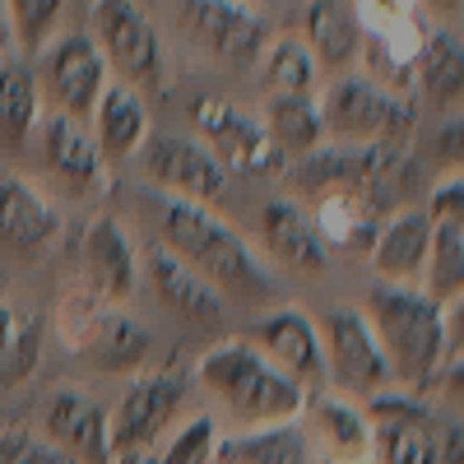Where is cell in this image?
<instances>
[{"instance_id":"37","label":"cell","mask_w":464,"mask_h":464,"mask_svg":"<svg viewBox=\"0 0 464 464\" xmlns=\"http://www.w3.org/2000/svg\"><path fill=\"white\" fill-rule=\"evenodd\" d=\"M24 446H28V437H24V432H5V437H0V464H14Z\"/></svg>"},{"instance_id":"15","label":"cell","mask_w":464,"mask_h":464,"mask_svg":"<svg viewBox=\"0 0 464 464\" xmlns=\"http://www.w3.org/2000/svg\"><path fill=\"white\" fill-rule=\"evenodd\" d=\"M306 446H316L330 464H372V422L343 395H306Z\"/></svg>"},{"instance_id":"27","label":"cell","mask_w":464,"mask_h":464,"mask_svg":"<svg viewBox=\"0 0 464 464\" xmlns=\"http://www.w3.org/2000/svg\"><path fill=\"white\" fill-rule=\"evenodd\" d=\"M265 135L279 153H312L325 140V121H321V102L312 93H288V98H269L265 111Z\"/></svg>"},{"instance_id":"6","label":"cell","mask_w":464,"mask_h":464,"mask_svg":"<svg viewBox=\"0 0 464 464\" xmlns=\"http://www.w3.org/2000/svg\"><path fill=\"white\" fill-rule=\"evenodd\" d=\"M321 330V358H325V376H334L339 391L348 395H381V391H391V367H385V353H381V343L362 316V306H330L325 321L316 325Z\"/></svg>"},{"instance_id":"25","label":"cell","mask_w":464,"mask_h":464,"mask_svg":"<svg viewBox=\"0 0 464 464\" xmlns=\"http://www.w3.org/2000/svg\"><path fill=\"white\" fill-rule=\"evenodd\" d=\"M306 52L316 56V65L325 70H343L348 61H358L362 47V24L343 0H312L306 5Z\"/></svg>"},{"instance_id":"28","label":"cell","mask_w":464,"mask_h":464,"mask_svg":"<svg viewBox=\"0 0 464 464\" xmlns=\"http://www.w3.org/2000/svg\"><path fill=\"white\" fill-rule=\"evenodd\" d=\"M43 362V321L0 302V391L24 385Z\"/></svg>"},{"instance_id":"17","label":"cell","mask_w":464,"mask_h":464,"mask_svg":"<svg viewBox=\"0 0 464 464\" xmlns=\"http://www.w3.org/2000/svg\"><path fill=\"white\" fill-rule=\"evenodd\" d=\"M260 242L269 260H279L284 269H297V275H325L330 269V251L321 242V232L288 200H269L260 209Z\"/></svg>"},{"instance_id":"11","label":"cell","mask_w":464,"mask_h":464,"mask_svg":"<svg viewBox=\"0 0 464 464\" xmlns=\"http://www.w3.org/2000/svg\"><path fill=\"white\" fill-rule=\"evenodd\" d=\"M70 312H80V330H65L70 343H80L84 353L102 367V372H130L149 358L153 348V334L116 302H102L98 293L93 297H70L65 302Z\"/></svg>"},{"instance_id":"3","label":"cell","mask_w":464,"mask_h":464,"mask_svg":"<svg viewBox=\"0 0 464 464\" xmlns=\"http://www.w3.org/2000/svg\"><path fill=\"white\" fill-rule=\"evenodd\" d=\"M196 381L227 409L242 428H275V422H297L306 404V385L284 376L256 343L227 339L200 358Z\"/></svg>"},{"instance_id":"35","label":"cell","mask_w":464,"mask_h":464,"mask_svg":"<svg viewBox=\"0 0 464 464\" xmlns=\"http://www.w3.org/2000/svg\"><path fill=\"white\" fill-rule=\"evenodd\" d=\"M428 218H464V177L450 172L446 181H437L432 190V205H428Z\"/></svg>"},{"instance_id":"31","label":"cell","mask_w":464,"mask_h":464,"mask_svg":"<svg viewBox=\"0 0 464 464\" xmlns=\"http://www.w3.org/2000/svg\"><path fill=\"white\" fill-rule=\"evenodd\" d=\"M413 74L422 93H432L437 102H459V84H464V52H459V33L455 28H437L428 43L413 56Z\"/></svg>"},{"instance_id":"34","label":"cell","mask_w":464,"mask_h":464,"mask_svg":"<svg viewBox=\"0 0 464 464\" xmlns=\"http://www.w3.org/2000/svg\"><path fill=\"white\" fill-rule=\"evenodd\" d=\"M214 446H218L214 418H190L186 428L172 437V446L163 450L159 464H214Z\"/></svg>"},{"instance_id":"2","label":"cell","mask_w":464,"mask_h":464,"mask_svg":"<svg viewBox=\"0 0 464 464\" xmlns=\"http://www.w3.org/2000/svg\"><path fill=\"white\" fill-rule=\"evenodd\" d=\"M159 232L163 242L186 269L214 288V293H237V297H265L275 288V279L260 269V260L246 251V242L232 232L218 214H209L205 205H190L177 196H159Z\"/></svg>"},{"instance_id":"14","label":"cell","mask_w":464,"mask_h":464,"mask_svg":"<svg viewBox=\"0 0 464 464\" xmlns=\"http://www.w3.org/2000/svg\"><path fill=\"white\" fill-rule=\"evenodd\" d=\"M256 348L275 362L284 376H293L297 385H312L325 376V358H321V330L302 306H279L265 321L251 325Z\"/></svg>"},{"instance_id":"19","label":"cell","mask_w":464,"mask_h":464,"mask_svg":"<svg viewBox=\"0 0 464 464\" xmlns=\"http://www.w3.org/2000/svg\"><path fill=\"white\" fill-rule=\"evenodd\" d=\"M43 159L52 168V177L74 190V196H89V190L102 186V153L93 144V135L84 130V121H74V116L56 111L47 116V126H43Z\"/></svg>"},{"instance_id":"1","label":"cell","mask_w":464,"mask_h":464,"mask_svg":"<svg viewBox=\"0 0 464 464\" xmlns=\"http://www.w3.org/2000/svg\"><path fill=\"white\" fill-rule=\"evenodd\" d=\"M367 325L404 395H428L446 367V306L413 284H376L367 293Z\"/></svg>"},{"instance_id":"9","label":"cell","mask_w":464,"mask_h":464,"mask_svg":"<svg viewBox=\"0 0 464 464\" xmlns=\"http://www.w3.org/2000/svg\"><path fill=\"white\" fill-rule=\"evenodd\" d=\"M367 422L376 464H441V422L418 395H372Z\"/></svg>"},{"instance_id":"10","label":"cell","mask_w":464,"mask_h":464,"mask_svg":"<svg viewBox=\"0 0 464 464\" xmlns=\"http://www.w3.org/2000/svg\"><path fill=\"white\" fill-rule=\"evenodd\" d=\"M140 153H144V172L159 181L168 196L190 200V205H205V209L214 200H223L227 168L214 159L200 140H190V135H149L140 144Z\"/></svg>"},{"instance_id":"29","label":"cell","mask_w":464,"mask_h":464,"mask_svg":"<svg viewBox=\"0 0 464 464\" xmlns=\"http://www.w3.org/2000/svg\"><path fill=\"white\" fill-rule=\"evenodd\" d=\"M321 80V65L316 56L306 52L302 37H269L265 52H260V84L275 93V98H288V93H312Z\"/></svg>"},{"instance_id":"13","label":"cell","mask_w":464,"mask_h":464,"mask_svg":"<svg viewBox=\"0 0 464 464\" xmlns=\"http://www.w3.org/2000/svg\"><path fill=\"white\" fill-rule=\"evenodd\" d=\"M181 395H186V385L172 372H149L130 381V391L121 395V409H116V422L107 428L111 450L121 455V450H140L149 441H159L181 409Z\"/></svg>"},{"instance_id":"32","label":"cell","mask_w":464,"mask_h":464,"mask_svg":"<svg viewBox=\"0 0 464 464\" xmlns=\"http://www.w3.org/2000/svg\"><path fill=\"white\" fill-rule=\"evenodd\" d=\"M37 121V74L24 61L0 65V140L24 144Z\"/></svg>"},{"instance_id":"22","label":"cell","mask_w":464,"mask_h":464,"mask_svg":"<svg viewBox=\"0 0 464 464\" xmlns=\"http://www.w3.org/2000/svg\"><path fill=\"white\" fill-rule=\"evenodd\" d=\"M325 251H372V237L381 227L376 200L367 196L362 186H330L321 190V205H316V223Z\"/></svg>"},{"instance_id":"16","label":"cell","mask_w":464,"mask_h":464,"mask_svg":"<svg viewBox=\"0 0 464 464\" xmlns=\"http://www.w3.org/2000/svg\"><path fill=\"white\" fill-rule=\"evenodd\" d=\"M47 446H56L65 459H84V464H102L111 455V437H107V413L98 400H89L84 391H61L47 413Z\"/></svg>"},{"instance_id":"24","label":"cell","mask_w":464,"mask_h":464,"mask_svg":"<svg viewBox=\"0 0 464 464\" xmlns=\"http://www.w3.org/2000/svg\"><path fill=\"white\" fill-rule=\"evenodd\" d=\"M56 227H61L56 209L37 196L28 181H19V177L0 181V242H5L10 251L33 256V251L52 246Z\"/></svg>"},{"instance_id":"12","label":"cell","mask_w":464,"mask_h":464,"mask_svg":"<svg viewBox=\"0 0 464 464\" xmlns=\"http://www.w3.org/2000/svg\"><path fill=\"white\" fill-rule=\"evenodd\" d=\"M43 84L56 111L74 116V121L93 116V102L107 89V61L89 33H65L43 52Z\"/></svg>"},{"instance_id":"21","label":"cell","mask_w":464,"mask_h":464,"mask_svg":"<svg viewBox=\"0 0 464 464\" xmlns=\"http://www.w3.org/2000/svg\"><path fill=\"white\" fill-rule=\"evenodd\" d=\"M428 242H432V218L422 209H404L385 227H376L367 260L385 284H413L428 265Z\"/></svg>"},{"instance_id":"38","label":"cell","mask_w":464,"mask_h":464,"mask_svg":"<svg viewBox=\"0 0 464 464\" xmlns=\"http://www.w3.org/2000/svg\"><path fill=\"white\" fill-rule=\"evenodd\" d=\"M437 14H459V0H428Z\"/></svg>"},{"instance_id":"7","label":"cell","mask_w":464,"mask_h":464,"mask_svg":"<svg viewBox=\"0 0 464 464\" xmlns=\"http://www.w3.org/2000/svg\"><path fill=\"white\" fill-rule=\"evenodd\" d=\"M172 10H177V33L186 43L227 65L256 61L275 37L265 14H256L246 0H172Z\"/></svg>"},{"instance_id":"26","label":"cell","mask_w":464,"mask_h":464,"mask_svg":"<svg viewBox=\"0 0 464 464\" xmlns=\"http://www.w3.org/2000/svg\"><path fill=\"white\" fill-rule=\"evenodd\" d=\"M214 459L223 464H312V446L297 422H275V428H246L237 437H223L214 446Z\"/></svg>"},{"instance_id":"8","label":"cell","mask_w":464,"mask_h":464,"mask_svg":"<svg viewBox=\"0 0 464 464\" xmlns=\"http://www.w3.org/2000/svg\"><path fill=\"white\" fill-rule=\"evenodd\" d=\"M190 126L200 130V144L214 153L223 168H242L251 177H279L284 153L269 144L260 116L227 98H196L190 102Z\"/></svg>"},{"instance_id":"18","label":"cell","mask_w":464,"mask_h":464,"mask_svg":"<svg viewBox=\"0 0 464 464\" xmlns=\"http://www.w3.org/2000/svg\"><path fill=\"white\" fill-rule=\"evenodd\" d=\"M84 275H89V284L102 302H126L135 293L140 256H135L130 232L116 218L89 223V232H84Z\"/></svg>"},{"instance_id":"36","label":"cell","mask_w":464,"mask_h":464,"mask_svg":"<svg viewBox=\"0 0 464 464\" xmlns=\"http://www.w3.org/2000/svg\"><path fill=\"white\" fill-rule=\"evenodd\" d=\"M14 52V24H10V10H5V0H0V65L10 61Z\"/></svg>"},{"instance_id":"30","label":"cell","mask_w":464,"mask_h":464,"mask_svg":"<svg viewBox=\"0 0 464 464\" xmlns=\"http://www.w3.org/2000/svg\"><path fill=\"white\" fill-rule=\"evenodd\" d=\"M428 293L432 302H459L464 293V218H437L432 223V242H428Z\"/></svg>"},{"instance_id":"23","label":"cell","mask_w":464,"mask_h":464,"mask_svg":"<svg viewBox=\"0 0 464 464\" xmlns=\"http://www.w3.org/2000/svg\"><path fill=\"white\" fill-rule=\"evenodd\" d=\"M93 144L102 159L121 163L130 153H140V144L149 140V111L140 102V93L130 84H107L93 102Z\"/></svg>"},{"instance_id":"33","label":"cell","mask_w":464,"mask_h":464,"mask_svg":"<svg viewBox=\"0 0 464 464\" xmlns=\"http://www.w3.org/2000/svg\"><path fill=\"white\" fill-rule=\"evenodd\" d=\"M5 10H10V24H14V43L24 52H37V47H47L65 0H5Z\"/></svg>"},{"instance_id":"4","label":"cell","mask_w":464,"mask_h":464,"mask_svg":"<svg viewBox=\"0 0 464 464\" xmlns=\"http://www.w3.org/2000/svg\"><path fill=\"white\" fill-rule=\"evenodd\" d=\"M321 121L343 144H385V140H404L413 130L418 107L376 80L343 74L321 98Z\"/></svg>"},{"instance_id":"20","label":"cell","mask_w":464,"mask_h":464,"mask_svg":"<svg viewBox=\"0 0 464 464\" xmlns=\"http://www.w3.org/2000/svg\"><path fill=\"white\" fill-rule=\"evenodd\" d=\"M149 284L177 321H190V325H218L223 321V293H214L168 246H149Z\"/></svg>"},{"instance_id":"5","label":"cell","mask_w":464,"mask_h":464,"mask_svg":"<svg viewBox=\"0 0 464 464\" xmlns=\"http://www.w3.org/2000/svg\"><path fill=\"white\" fill-rule=\"evenodd\" d=\"M93 43L102 61L130 89H153L163 80V43L144 0H93Z\"/></svg>"}]
</instances>
